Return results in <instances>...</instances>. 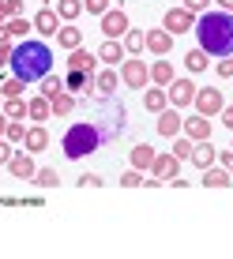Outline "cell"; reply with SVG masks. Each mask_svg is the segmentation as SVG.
Wrapping results in <instances>:
<instances>
[{
    "label": "cell",
    "mask_w": 233,
    "mask_h": 259,
    "mask_svg": "<svg viewBox=\"0 0 233 259\" xmlns=\"http://www.w3.org/2000/svg\"><path fill=\"white\" fill-rule=\"evenodd\" d=\"M196 38L207 57H233V12H203V19H196Z\"/></svg>",
    "instance_id": "1"
},
{
    "label": "cell",
    "mask_w": 233,
    "mask_h": 259,
    "mask_svg": "<svg viewBox=\"0 0 233 259\" xmlns=\"http://www.w3.org/2000/svg\"><path fill=\"white\" fill-rule=\"evenodd\" d=\"M12 71L23 79V83H42V79H49V71H53V49L46 46V41H34V38L15 41Z\"/></svg>",
    "instance_id": "2"
},
{
    "label": "cell",
    "mask_w": 233,
    "mask_h": 259,
    "mask_svg": "<svg viewBox=\"0 0 233 259\" xmlns=\"http://www.w3.org/2000/svg\"><path fill=\"white\" fill-rule=\"evenodd\" d=\"M102 128H98L94 120H79L71 124V128L64 132V139H60V150H64L68 162H79V158L94 154V150H102Z\"/></svg>",
    "instance_id": "3"
},
{
    "label": "cell",
    "mask_w": 233,
    "mask_h": 259,
    "mask_svg": "<svg viewBox=\"0 0 233 259\" xmlns=\"http://www.w3.org/2000/svg\"><path fill=\"white\" fill-rule=\"evenodd\" d=\"M147 79H150L147 60L124 57V64H121V83H124V87H132V91H147Z\"/></svg>",
    "instance_id": "4"
},
{
    "label": "cell",
    "mask_w": 233,
    "mask_h": 259,
    "mask_svg": "<svg viewBox=\"0 0 233 259\" xmlns=\"http://www.w3.org/2000/svg\"><path fill=\"white\" fill-rule=\"evenodd\" d=\"M196 91H200V87H196L192 79H173V83L166 87V98H169V105H173V109H188V105H192V98H196Z\"/></svg>",
    "instance_id": "5"
},
{
    "label": "cell",
    "mask_w": 233,
    "mask_h": 259,
    "mask_svg": "<svg viewBox=\"0 0 233 259\" xmlns=\"http://www.w3.org/2000/svg\"><path fill=\"white\" fill-rule=\"evenodd\" d=\"M192 105H196V113H203V117H218V113L226 109V98H222V91L207 87V91H196Z\"/></svg>",
    "instance_id": "6"
},
{
    "label": "cell",
    "mask_w": 233,
    "mask_h": 259,
    "mask_svg": "<svg viewBox=\"0 0 233 259\" xmlns=\"http://www.w3.org/2000/svg\"><path fill=\"white\" fill-rule=\"evenodd\" d=\"M162 30H169L173 38L177 34H188V30H196V15L188 8H169L166 19H162Z\"/></svg>",
    "instance_id": "7"
},
{
    "label": "cell",
    "mask_w": 233,
    "mask_h": 259,
    "mask_svg": "<svg viewBox=\"0 0 233 259\" xmlns=\"http://www.w3.org/2000/svg\"><path fill=\"white\" fill-rule=\"evenodd\" d=\"M132 26H128V15L121 12V8H109V12L102 15V34L105 38H124Z\"/></svg>",
    "instance_id": "8"
},
{
    "label": "cell",
    "mask_w": 233,
    "mask_h": 259,
    "mask_svg": "<svg viewBox=\"0 0 233 259\" xmlns=\"http://www.w3.org/2000/svg\"><path fill=\"white\" fill-rule=\"evenodd\" d=\"M150 173H154L158 181H173V177H181V158L177 154H154Z\"/></svg>",
    "instance_id": "9"
},
{
    "label": "cell",
    "mask_w": 233,
    "mask_h": 259,
    "mask_svg": "<svg viewBox=\"0 0 233 259\" xmlns=\"http://www.w3.org/2000/svg\"><path fill=\"white\" fill-rule=\"evenodd\" d=\"M8 169H12L15 181H34V173H38V165H34L30 150H15V158L8 162Z\"/></svg>",
    "instance_id": "10"
},
{
    "label": "cell",
    "mask_w": 233,
    "mask_h": 259,
    "mask_svg": "<svg viewBox=\"0 0 233 259\" xmlns=\"http://www.w3.org/2000/svg\"><path fill=\"white\" fill-rule=\"evenodd\" d=\"M68 68H71V71H87V75H94V71H98V53L83 49V46L71 49V53H68Z\"/></svg>",
    "instance_id": "11"
},
{
    "label": "cell",
    "mask_w": 233,
    "mask_h": 259,
    "mask_svg": "<svg viewBox=\"0 0 233 259\" xmlns=\"http://www.w3.org/2000/svg\"><path fill=\"white\" fill-rule=\"evenodd\" d=\"M181 132L188 139H211V117H203V113H196V117H184V124H181Z\"/></svg>",
    "instance_id": "12"
},
{
    "label": "cell",
    "mask_w": 233,
    "mask_h": 259,
    "mask_svg": "<svg viewBox=\"0 0 233 259\" xmlns=\"http://www.w3.org/2000/svg\"><path fill=\"white\" fill-rule=\"evenodd\" d=\"M181 124H184V117H181V109H173V105H166L162 113H158V132L162 136H181Z\"/></svg>",
    "instance_id": "13"
},
{
    "label": "cell",
    "mask_w": 233,
    "mask_h": 259,
    "mask_svg": "<svg viewBox=\"0 0 233 259\" xmlns=\"http://www.w3.org/2000/svg\"><path fill=\"white\" fill-rule=\"evenodd\" d=\"M34 30L38 34H53V38H57V30H60V15L53 12V8H42V12H34Z\"/></svg>",
    "instance_id": "14"
},
{
    "label": "cell",
    "mask_w": 233,
    "mask_h": 259,
    "mask_svg": "<svg viewBox=\"0 0 233 259\" xmlns=\"http://www.w3.org/2000/svg\"><path fill=\"white\" fill-rule=\"evenodd\" d=\"M124 57H128V49H124L116 38H105V41H102V49H98V60H105L109 68L124 64Z\"/></svg>",
    "instance_id": "15"
},
{
    "label": "cell",
    "mask_w": 233,
    "mask_h": 259,
    "mask_svg": "<svg viewBox=\"0 0 233 259\" xmlns=\"http://www.w3.org/2000/svg\"><path fill=\"white\" fill-rule=\"evenodd\" d=\"M64 91H71V94H91V91H94V75H87V71H71V68H68Z\"/></svg>",
    "instance_id": "16"
},
{
    "label": "cell",
    "mask_w": 233,
    "mask_h": 259,
    "mask_svg": "<svg viewBox=\"0 0 233 259\" xmlns=\"http://www.w3.org/2000/svg\"><path fill=\"white\" fill-rule=\"evenodd\" d=\"M26 117L30 120H49L53 117V105H49V98L46 94H34V98H26Z\"/></svg>",
    "instance_id": "17"
},
{
    "label": "cell",
    "mask_w": 233,
    "mask_h": 259,
    "mask_svg": "<svg viewBox=\"0 0 233 259\" xmlns=\"http://www.w3.org/2000/svg\"><path fill=\"white\" fill-rule=\"evenodd\" d=\"M57 46L60 49H79V46H83V30H79V26L75 23H64V26H60V30H57Z\"/></svg>",
    "instance_id": "18"
},
{
    "label": "cell",
    "mask_w": 233,
    "mask_h": 259,
    "mask_svg": "<svg viewBox=\"0 0 233 259\" xmlns=\"http://www.w3.org/2000/svg\"><path fill=\"white\" fill-rule=\"evenodd\" d=\"M214 158H218L214 143H211V139H200V143L192 147V158H188V162H196L200 169H207V165H214Z\"/></svg>",
    "instance_id": "19"
},
{
    "label": "cell",
    "mask_w": 233,
    "mask_h": 259,
    "mask_svg": "<svg viewBox=\"0 0 233 259\" xmlns=\"http://www.w3.org/2000/svg\"><path fill=\"white\" fill-rule=\"evenodd\" d=\"M147 49L158 53V57H166V53L173 49V34L169 30H147Z\"/></svg>",
    "instance_id": "20"
},
{
    "label": "cell",
    "mask_w": 233,
    "mask_h": 259,
    "mask_svg": "<svg viewBox=\"0 0 233 259\" xmlns=\"http://www.w3.org/2000/svg\"><path fill=\"white\" fill-rule=\"evenodd\" d=\"M203 184H207V188H229V184H233V173H229V169H214V165H207V169H203Z\"/></svg>",
    "instance_id": "21"
},
{
    "label": "cell",
    "mask_w": 233,
    "mask_h": 259,
    "mask_svg": "<svg viewBox=\"0 0 233 259\" xmlns=\"http://www.w3.org/2000/svg\"><path fill=\"white\" fill-rule=\"evenodd\" d=\"M116 79H121V75H116V68H102V71H94V91L109 98V94L116 91Z\"/></svg>",
    "instance_id": "22"
},
{
    "label": "cell",
    "mask_w": 233,
    "mask_h": 259,
    "mask_svg": "<svg viewBox=\"0 0 233 259\" xmlns=\"http://www.w3.org/2000/svg\"><path fill=\"white\" fill-rule=\"evenodd\" d=\"M23 147L30 150V154H34V150H46V147H49V132L42 128V124H34V128H26V139H23Z\"/></svg>",
    "instance_id": "23"
},
{
    "label": "cell",
    "mask_w": 233,
    "mask_h": 259,
    "mask_svg": "<svg viewBox=\"0 0 233 259\" xmlns=\"http://www.w3.org/2000/svg\"><path fill=\"white\" fill-rule=\"evenodd\" d=\"M49 105H53V117H68V113L75 109V94L71 91H57L49 98Z\"/></svg>",
    "instance_id": "24"
},
{
    "label": "cell",
    "mask_w": 233,
    "mask_h": 259,
    "mask_svg": "<svg viewBox=\"0 0 233 259\" xmlns=\"http://www.w3.org/2000/svg\"><path fill=\"white\" fill-rule=\"evenodd\" d=\"M143 105H147L150 113H162L166 105H169V98H166V87H150V91H143Z\"/></svg>",
    "instance_id": "25"
},
{
    "label": "cell",
    "mask_w": 233,
    "mask_h": 259,
    "mask_svg": "<svg viewBox=\"0 0 233 259\" xmlns=\"http://www.w3.org/2000/svg\"><path fill=\"white\" fill-rule=\"evenodd\" d=\"M150 83H154V87H169V83H173V64H169V60L150 64Z\"/></svg>",
    "instance_id": "26"
},
{
    "label": "cell",
    "mask_w": 233,
    "mask_h": 259,
    "mask_svg": "<svg viewBox=\"0 0 233 259\" xmlns=\"http://www.w3.org/2000/svg\"><path fill=\"white\" fill-rule=\"evenodd\" d=\"M150 162H154V147L150 143L132 147V169H150Z\"/></svg>",
    "instance_id": "27"
},
{
    "label": "cell",
    "mask_w": 233,
    "mask_h": 259,
    "mask_svg": "<svg viewBox=\"0 0 233 259\" xmlns=\"http://www.w3.org/2000/svg\"><path fill=\"white\" fill-rule=\"evenodd\" d=\"M4 26H8V38H19V41L26 38V30H34V23L26 19V15H12Z\"/></svg>",
    "instance_id": "28"
},
{
    "label": "cell",
    "mask_w": 233,
    "mask_h": 259,
    "mask_svg": "<svg viewBox=\"0 0 233 259\" xmlns=\"http://www.w3.org/2000/svg\"><path fill=\"white\" fill-rule=\"evenodd\" d=\"M57 15H60L64 23L79 19V15H83V0H57Z\"/></svg>",
    "instance_id": "29"
},
{
    "label": "cell",
    "mask_w": 233,
    "mask_h": 259,
    "mask_svg": "<svg viewBox=\"0 0 233 259\" xmlns=\"http://www.w3.org/2000/svg\"><path fill=\"white\" fill-rule=\"evenodd\" d=\"M121 46L128 49L132 57H136V53H143V49H147V34H143V30H128V34L121 38Z\"/></svg>",
    "instance_id": "30"
},
{
    "label": "cell",
    "mask_w": 233,
    "mask_h": 259,
    "mask_svg": "<svg viewBox=\"0 0 233 259\" xmlns=\"http://www.w3.org/2000/svg\"><path fill=\"white\" fill-rule=\"evenodd\" d=\"M4 117L8 120H23L26 117V102L23 98H4Z\"/></svg>",
    "instance_id": "31"
},
{
    "label": "cell",
    "mask_w": 233,
    "mask_h": 259,
    "mask_svg": "<svg viewBox=\"0 0 233 259\" xmlns=\"http://www.w3.org/2000/svg\"><path fill=\"white\" fill-rule=\"evenodd\" d=\"M23 91H26V83H23L19 75H12V79L0 83V94H4V98H23Z\"/></svg>",
    "instance_id": "32"
},
{
    "label": "cell",
    "mask_w": 233,
    "mask_h": 259,
    "mask_svg": "<svg viewBox=\"0 0 233 259\" xmlns=\"http://www.w3.org/2000/svg\"><path fill=\"white\" fill-rule=\"evenodd\" d=\"M184 64H188V71H203V68H207V53H203V49H188Z\"/></svg>",
    "instance_id": "33"
},
{
    "label": "cell",
    "mask_w": 233,
    "mask_h": 259,
    "mask_svg": "<svg viewBox=\"0 0 233 259\" xmlns=\"http://www.w3.org/2000/svg\"><path fill=\"white\" fill-rule=\"evenodd\" d=\"M34 184H38V188H57L60 177H57V169H38V173H34Z\"/></svg>",
    "instance_id": "34"
},
{
    "label": "cell",
    "mask_w": 233,
    "mask_h": 259,
    "mask_svg": "<svg viewBox=\"0 0 233 259\" xmlns=\"http://www.w3.org/2000/svg\"><path fill=\"white\" fill-rule=\"evenodd\" d=\"M4 139H8V143H23V139H26V124H23V120H8Z\"/></svg>",
    "instance_id": "35"
},
{
    "label": "cell",
    "mask_w": 233,
    "mask_h": 259,
    "mask_svg": "<svg viewBox=\"0 0 233 259\" xmlns=\"http://www.w3.org/2000/svg\"><path fill=\"white\" fill-rule=\"evenodd\" d=\"M177 143H173V154L177 158H181V162H184V158H192V147H196V139H188V136H173Z\"/></svg>",
    "instance_id": "36"
},
{
    "label": "cell",
    "mask_w": 233,
    "mask_h": 259,
    "mask_svg": "<svg viewBox=\"0 0 233 259\" xmlns=\"http://www.w3.org/2000/svg\"><path fill=\"white\" fill-rule=\"evenodd\" d=\"M143 181H147V177H143V169H128V173H124L116 184H121V188H139Z\"/></svg>",
    "instance_id": "37"
},
{
    "label": "cell",
    "mask_w": 233,
    "mask_h": 259,
    "mask_svg": "<svg viewBox=\"0 0 233 259\" xmlns=\"http://www.w3.org/2000/svg\"><path fill=\"white\" fill-rule=\"evenodd\" d=\"M83 12H91V15H105V12H109V0H83Z\"/></svg>",
    "instance_id": "38"
},
{
    "label": "cell",
    "mask_w": 233,
    "mask_h": 259,
    "mask_svg": "<svg viewBox=\"0 0 233 259\" xmlns=\"http://www.w3.org/2000/svg\"><path fill=\"white\" fill-rule=\"evenodd\" d=\"M102 177H98V173H83V177H79V188H102Z\"/></svg>",
    "instance_id": "39"
},
{
    "label": "cell",
    "mask_w": 233,
    "mask_h": 259,
    "mask_svg": "<svg viewBox=\"0 0 233 259\" xmlns=\"http://www.w3.org/2000/svg\"><path fill=\"white\" fill-rule=\"evenodd\" d=\"M12 53H15V41H0V64H12Z\"/></svg>",
    "instance_id": "40"
},
{
    "label": "cell",
    "mask_w": 233,
    "mask_h": 259,
    "mask_svg": "<svg viewBox=\"0 0 233 259\" xmlns=\"http://www.w3.org/2000/svg\"><path fill=\"white\" fill-rule=\"evenodd\" d=\"M15 143H8V139H0V165H8V162H12V158H15Z\"/></svg>",
    "instance_id": "41"
},
{
    "label": "cell",
    "mask_w": 233,
    "mask_h": 259,
    "mask_svg": "<svg viewBox=\"0 0 233 259\" xmlns=\"http://www.w3.org/2000/svg\"><path fill=\"white\" fill-rule=\"evenodd\" d=\"M214 162H218L222 169H229V173H233V150H218V158H214Z\"/></svg>",
    "instance_id": "42"
},
{
    "label": "cell",
    "mask_w": 233,
    "mask_h": 259,
    "mask_svg": "<svg viewBox=\"0 0 233 259\" xmlns=\"http://www.w3.org/2000/svg\"><path fill=\"white\" fill-rule=\"evenodd\" d=\"M218 75H222V79H233V57L218 60Z\"/></svg>",
    "instance_id": "43"
},
{
    "label": "cell",
    "mask_w": 233,
    "mask_h": 259,
    "mask_svg": "<svg viewBox=\"0 0 233 259\" xmlns=\"http://www.w3.org/2000/svg\"><path fill=\"white\" fill-rule=\"evenodd\" d=\"M181 8H188V12H192V15H196V12H207V0H184V4H181Z\"/></svg>",
    "instance_id": "44"
},
{
    "label": "cell",
    "mask_w": 233,
    "mask_h": 259,
    "mask_svg": "<svg viewBox=\"0 0 233 259\" xmlns=\"http://www.w3.org/2000/svg\"><path fill=\"white\" fill-rule=\"evenodd\" d=\"M218 117H222V124H226V128L233 132V105H226V109H222V113H218Z\"/></svg>",
    "instance_id": "45"
},
{
    "label": "cell",
    "mask_w": 233,
    "mask_h": 259,
    "mask_svg": "<svg viewBox=\"0 0 233 259\" xmlns=\"http://www.w3.org/2000/svg\"><path fill=\"white\" fill-rule=\"evenodd\" d=\"M8 12H12V15H23V0H8Z\"/></svg>",
    "instance_id": "46"
},
{
    "label": "cell",
    "mask_w": 233,
    "mask_h": 259,
    "mask_svg": "<svg viewBox=\"0 0 233 259\" xmlns=\"http://www.w3.org/2000/svg\"><path fill=\"white\" fill-rule=\"evenodd\" d=\"M12 19V12H8V0H0V23H8Z\"/></svg>",
    "instance_id": "47"
},
{
    "label": "cell",
    "mask_w": 233,
    "mask_h": 259,
    "mask_svg": "<svg viewBox=\"0 0 233 259\" xmlns=\"http://www.w3.org/2000/svg\"><path fill=\"white\" fill-rule=\"evenodd\" d=\"M4 132H8V117H4V109H0V139H4Z\"/></svg>",
    "instance_id": "48"
},
{
    "label": "cell",
    "mask_w": 233,
    "mask_h": 259,
    "mask_svg": "<svg viewBox=\"0 0 233 259\" xmlns=\"http://www.w3.org/2000/svg\"><path fill=\"white\" fill-rule=\"evenodd\" d=\"M222 4V12H233V0H218Z\"/></svg>",
    "instance_id": "49"
},
{
    "label": "cell",
    "mask_w": 233,
    "mask_h": 259,
    "mask_svg": "<svg viewBox=\"0 0 233 259\" xmlns=\"http://www.w3.org/2000/svg\"><path fill=\"white\" fill-rule=\"evenodd\" d=\"M0 41H8V26L4 23H0Z\"/></svg>",
    "instance_id": "50"
},
{
    "label": "cell",
    "mask_w": 233,
    "mask_h": 259,
    "mask_svg": "<svg viewBox=\"0 0 233 259\" xmlns=\"http://www.w3.org/2000/svg\"><path fill=\"white\" fill-rule=\"evenodd\" d=\"M0 109H4V94H0Z\"/></svg>",
    "instance_id": "51"
},
{
    "label": "cell",
    "mask_w": 233,
    "mask_h": 259,
    "mask_svg": "<svg viewBox=\"0 0 233 259\" xmlns=\"http://www.w3.org/2000/svg\"><path fill=\"white\" fill-rule=\"evenodd\" d=\"M229 150H233V147H229Z\"/></svg>",
    "instance_id": "52"
}]
</instances>
